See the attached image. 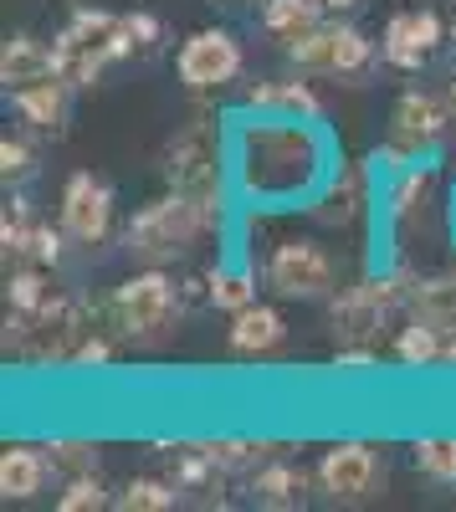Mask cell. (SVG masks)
<instances>
[{
	"label": "cell",
	"mask_w": 456,
	"mask_h": 512,
	"mask_svg": "<svg viewBox=\"0 0 456 512\" xmlns=\"http://www.w3.org/2000/svg\"><path fill=\"white\" fill-rule=\"evenodd\" d=\"M410 313L436 323V328H451L456 323V272H436V277H421L416 282V303Z\"/></svg>",
	"instance_id": "cell-22"
},
{
	"label": "cell",
	"mask_w": 456,
	"mask_h": 512,
	"mask_svg": "<svg viewBox=\"0 0 456 512\" xmlns=\"http://www.w3.org/2000/svg\"><path fill=\"white\" fill-rule=\"evenodd\" d=\"M164 180H170V190H185V195H195L200 205L221 210L216 154H211V139H205L200 128H190V134H180L170 149H164Z\"/></svg>",
	"instance_id": "cell-9"
},
{
	"label": "cell",
	"mask_w": 456,
	"mask_h": 512,
	"mask_svg": "<svg viewBox=\"0 0 456 512\" xmlns=\"http://www.w3.org/2000/svg\"><path fill=\"white\" fill-rule=\"evenodd\" d=\"M62 236H67V231L36 226V231H31V241H26V256H31L36 267H57V262H62Z\"/></svg>",
	"instance_id": "cell-34"
},
{
	"label": "cell",
	"mask_w": 456,
	"mask_h": 512,
	"mask_svg": "<svg viewBox=\"0 0 456 512\" xmlns=\"http://www.w3.org/2000/svg\"><path fill=\"white\" fill-rule=\"evenodd\" d=\"M451 108H456V77H451Z\"/></svg>",
	"instance_id": "cell-40"
},
{
	"label": "cell",
	"mask_w": 456,
	"mask_h": 512,
	"mask_svg": "<svg viewBox=\"0 0 456 512\" xmlns=\"http://www.w3.org/2000/svg\"><path fill=\"white\" fill-rule=\"evenodd\" d=\"M334 369H375V349H339Z\"/></svg>",
	"instance_id": "cell-38"
},
{
	"label": "cell",
	"mask_w": 456,
	"mask_h": 512,
	"mask_svg": "<svg viewBox=\"0 0 456 512\" xmlns=\"http://www.w3.org/2000/svg\"><path fill=\"white\" fill-rule=\"evenodd\" d=\"M390 123H395V144H400V149H426V144H436V139L446 134L451 118H446V103H441V98L410 88V93H400Z\"/></svg>",
	"instance_id": "cell-13"
},
{
	"label": "cell",
	"mask_w": 456,
	"mask_h": 512,
	"mask_svg": "<svg viewBox=\"0 0 456 512\" xmlns=\"http://www.w3.org/2000/svg\"><path fill=\"white\" fill-rule=\"evenodd\" d=\"M47 477H52V456L36 451V446H11L6 456H0V497L6 502L36 497L41 487H47Z\"/></svg>",
	"instance_id": "cell-16"
},
{
	"label": "cell",
	"mask_w": 456,
	"mask_h": 512,
	"mask_svg": "<svg viewBox=\"0 0 456 512\" xmlns=\"http://www.w3.org/2000/svg\"><path fill=\"white\" fill-rule=\"evenodd\" d=\"M88 303L82 297H52L41 313L6 318V349L26 364H62L77 354V344L88 338Z\"/></svg>",
	"instance_id": "cell-3"
},
{
	"label": "cell",
	"mask_w": 456,
	"mask_h": 512,
	"mask_svg": "<svg viewBox=\"0 0 456 512\" xmlns=\"http://www.w3.org/2000/svg\"><path fill=\"white\" fill-rule=\"evenodd\" d=\"M318 21H323V16L313 11V0H267V6H262V26H267L272 36H282V41L313 31Z\"/></svg>",
	"instance_id": "cell-23"
},
{
	"label": "cell",
	"mask_w": 456,
	"mask_h": 512,
	"mask_svg": "<svg viewBox=\"0 0 456 512\" xmlns=\"http://www.w3.org/2000/svg\"><path fill=\"white\" fill-rule=\"evenodd\" d=\"M108 359H113V344H108V338H98V333H88L77 344V354H72L77 369H93V364H108Z\"/></svg>",
	"instance_id": "cell-36"
},
{
	"label": "cell",
	"mask_w": 456,
	"mask_h": 512,
	"mask_svg": "<svg viewBox=\"0 0 456 512\" xmlns=\"http://www.w3.org/2000/svg\"><path fill=\"white\" fill-rule=\"evenodd\" d=\"M47 456H52V472L82 477V472H93L98 446H93V441H52V446H47Z\"/></svg>",
	"instance_id": "cell-30"
},
{
	"label": "cell",
	"mask_w": 456,
	"mask_h": 512,
	"mask_svg": "<svg viewBox=\"0 0 456 512\" xmlns=\"http://www.w3.org/2000/svg\"><path fill=\"white\" fill-rule=\"evenodd\" d=\"M328 318H334V333H339V349H375L380 344V328H385V308L369 297V287H344L334 297V308H328Z\"/></svg>",
	"instance_id": "cell-12"
},
{
	"label": "cell",
	"mask_w": 456,
	"mask_h": 512,
	"mask_svg": "<svg viewBox=\"0 0 456 512\" xmlns=\"http://www.w3.org/2000/svg\"><path fill=\"white\" fill-rule=\"evenodd\" d=\"M246 103L252 108H277V113H303V118H318L323 103L308 82L287 77V82H257V88H246Z\"/></svg>",
	"instance_id": "cell-18"
},
{
	"label": "cell",
	"mask_w": 456,
	"mask_h": 512,
	"mask_svg": "<svg viewBox=\"0 0 456 512\" xmlns=\"http://www.w3.org/2000/svg\"><path fill=\"white\" fill-rule=\"evenodd\" d=\"M31 216H26V200H11L6 216H0V246H6V256H26V241H31Z\"/></svg>",
	"instance_id": "cell-32"
},
{
	"label": "cell",
	"mask_w": 456,
	"mask_h": 512,
	"mask_svg": "<svg viewBox=\"0 0 456 512\" xmlns=\"http://www.w3.org/2000/svg\"><path fill=\"white\" fill-rule=\"evenodd\" d=\"M380 477H385V466L364 441H339L318 461V487H323L328 502H369Z\"/></svg>",
	"instance_id": "cell-8"
},
{
	"label": "cell",
	"mask_w": 456,
	"mask_h": 512,
	"mask_svg": "<svg viewBox=\"0 0 456 512\" xmlns=\"http://www.w3.org/2000/svg\"><path fill=\"white\" fill-rule=\"evenodd\" d=\"M113 323L123 338H139V344H149V338L159 333H170V323L180 318V287L164 277L159 267L129 277L118 292H113V303H108Z\"/></svg>",
	"instance_id": "cell-4"
},
{
	"label": "cell",
	"mask_w": 456,
	"mask_h": 512,
	"mask_svg": "<svg viewBox=\"0 0 456 512\" xmlns=\"http://www.w3.org/2000/svg\"><path fill=\"white\" fill-rule=\"evenodd\" d=\"M175 72L185 88L195 93H216L241 72V41L221 26H205V31H190L180 41V57H175Z\"/></svg>",
	"instance_id": "cell-6"
},
{
	"label": "cell",
	"mask_w": 456,
	"mask_h": 512,
	"mask_svg": "<svg viewBox=\"0 0 456 512\" xmlns=\"http://www.w3.org/2000/svg\"><path fill=\"white\" fill-rule=\"evenodd\" d=\"M41 77H57L52 47H41L36 36H11L6 47H0V82H6V93L26 88V82H41Z\"/></svg>",
	"instance_id": "cell-17"
},
{
	"label": "cell",
	"mask_w": 456,
	"mask_h": 512,
	"mask_svg": "<svg viewBox=\"0 0 456 512\" xmlns=\"http://www.w3.org/2000/svg\"><path fill=\"white\" fill-rule=\"evenodd\" d=\"M47 303H52V287H47V277H41V267H26V272H16L6 282V308L11 313L31 318V313H41Z\"/></svg>",
	"instance_id": "cell-27"
},
{
	"label": "cell",
	"mask_w": 456,
	"mask_h": 512,
	"mask_svg": "<svg viewBox=\"0 0 456 512\" xmlns=\"http://www.w3.org/2000/svg\"><path fill=\"white\" fill-rule=\"evenodd\" d=\"M21 123H31L36 134H62L67 128V82L62 77H41V82H26V88L11 93Z\"/></svg>",
	"instance_id": "cell-14"
},
{
	"label": "cell",
	"mask_w": 456,
	"mask_h": 512,
	"mask_svg": "<svg viewBox=\"0 0 456 512\" xmlns=\"http://www.w3.org/2000/svg\"><path fill=\"white\" fill-rule=\"evenodd\" d=\"M118 57H129V41H123V21L113 11L98 6H77L72 21L57 31L52 41V72L67 88H93L98 72Z\"/></svg>",
	"instance_id": "cell-2"
},
{
	"label": "cell",
	"mask_w": 456,
	"mask_h": 512,
	"mask_svg": "<svg viewBox=\"0 0 456 512\" xmlns=\"http://www.w3.org/2000/svg\"><path fill=\"white\" fill-rule=\"evenodd\" d=\"M441 36H446V26L436 11H395L385 21V36H380V57L400 72H421L436 57Z\"/></svg>",
	"instance_id": "cell-10"
},
{
	"label": "cell",
	"mask_w": 456,
	"mask_h": 512,
	"mask_svg": "<svg viewBox=\"0 0 456 512\" xmlns=\"http://www.w3.org/2000/svg\"><path fill=\"white\" fill-rule=\"evenodd\" d=\"M446 364H456V323L446 328Z\"/></svg>",
	"instance_id": "cell-39"
},
{
	"label": "cell",
	"mask_w": 456,
	"mask_h": 512,
	"mask_svg": "<svg viewBox=\"0 0 456 512\" xmlns=\"http://www.w3.org/2000/svg\"><path fill=\"white\" fill-rule=\"evenodd\" d=\"M416 456V472L431 482H456V436H426L410 446Z\"/></svg>",
	"instance_id": "cell-26"
},
{
	"label": "cell",
	"mask_w": 456,
	"mask_h": 512,
	"mask_svg": "<svg viewBox=\"0 0 456 512\" xmlns=\"http://www.w3.org/2000/svg\"><path fill=\"white\" fill-rule=\"evenodd\" d=\"M57 507L62 512H98V507H108V487L93 472H82V477L67 482V492L57 497Z\"/></svg>",
	"instance_id": "cell-29"
},
{
	"label": "cell",
	"mask_w": 456,
	"mask_h": 512,
	"mask_svg": "<svg viewBox=\"0 0 456 512\" xmlns=\"http://www.w3.org/2000/svg\"><path fill=\"white\" fill-rule=\"evenodd\" d=\"M359 205H364V180L349 169V175H344L334 190H328V210H323V221H339V226H349V221L359 216Z\"/></svg>",
	"instance_id": "cell-28"
},
{
	"label": "cell",
	"mask_w": 456,
	"mask_h": 512,
	"mask_svg": "<svg viewBox=\"0 0 456 512\" xmlns=\"http://www.w3.org/2000/svg\"><path fill=\"white\" fill-rule=\"evenodd\" d=\"M31 169H36L31 144H21V139H0V175H6V180H26Z\"/></svg>",
	"instance_id": "cell-35"
},
{
	"label": "cell",
	"mask_w": 456,
	"mask_h": 512,
	"mask_svg": "<svg viewBox=\"0 0 456 512\" xmlns=\"http://www.w3.org/2000/svg\"><path fill=\"white\" fill-rule=\"evenodd\" d=\"M431 195V169H400V180L390 190V221L395 226H410L421 216V205Z\"/></svg>",
	"instance_id": "cell-24"
},
{
	"label": "cell",
	"mask_w": 456,
	"mask_h": 512,
	"mask_svg": "<svg viewBox=\"0 0 456 512\" xmlns=\"http://www.w3.org/2000/svg\"><path fill=\"white\" fill-rule=\"evenodd\" d=\"M395 359H400L405 369H426V364L446 359V328H436V323H426V318H410V323L400 328V338H395Z\"/></svg>",
	"instance_id": "cell-19"
},
{
	"label": "cell",
	"mask_w": 456,
	"mask_h": 512,
	"mask_svg": "<svg viewBox=\"0 0 456 512\" xmlns=\"http://www.w3.org/2000/svg\"><path fill=\"white\" fill-rule=\"evenodd\" d=\"M216 221H221V210L200 205V200L185 195V190H170L164 200H149L139 216L129 221V231H123V246H129V256H139V262L159 267V262H175V256H185Z\"/></svg>",
	"instance_id": "cell-1"
},
{
	"label": "cell",
	"mask_w": 456,
	"mask_h": 512,
	"mask_svg": "<svg viewBox=\"0 0 456 512\" xmlns=\"http://www.w3.org/2000/svg\"><path fill=\"white\" fill-rule=\"evenodd\" d=\"M364 6V0H313V11L323 16V21H344V16H354Z\"/></svg>",
	"instance_id": "cell-37"
},
{
	"label": "cell",
	"mask_w": 456,
	"mask_h": 512,
	"mask_svg": "<svg viewBox=\"0 0 456 512\" xmlns=\"http://www.w3.org/2000/svg\"><path fill=\"white\" fill-rule=\"evenodd\" d=\"M118 21H123V41H129V52H159V41H164L159 16H149V11H129V16H118Z\"/></svg>",
	"instance_id": "cell-31"
},
{
	"label": "cell",
	"mask_w": 456,
	"mask_h": 512,
	"mask_svg": "<svg viewBox=\"0 0 456 512\" xmlns=\"http://www.w3.org/2000/svg\"><path fill=\"white\" fill-rule=\"evenodd\" d=\"M267 287L277 297H328L334 292V256H328L318 241H282L267 256Z\"/></svg>",
	"instance_id": "cell-7"
},
{
	"label": "cell",
	"mask_w": 456,
	"mask_h": 512,
	"mask_svg": "<svg viewBox=\"0 0 456 512\" xmlns=\"http://www.w3.org/2000/svg\"><path fill=\"white\" fill-rule=\"evenodd\" d=\"M62 231L82 246H98L113 231V190L98 175H72L62 185Z\"/></svg>",
	"instance_id": "cell-11"
},
{
	"label": "cell",
	"mask_w": 456,
	"mask_h": 512,
	"mask_svg": "<svg viewBox=\"0 0 456 512\" xmlns=\"http://www.w3.org/2000/svg\"><path fill=\"white\" fill-rule=\"evenodd\" d=\"M175 502H180V487L159 482V477H134L129 487H123V497H118L123 512H170Z\"/></svg>",
	"instance_id": "cell-25"
},
{
	"label": "cell",
	"mask_w": 456,
	"mask_h": 512,
	"mask_svg": "<svg viewBox=\"0 0 456 512\" xmlns=\"http://www.w3.org/2000/svg\"><path fill=\"white\" fill-rule=\"evenodd\" d=\"M303 487H308V477L298 472V466H287V461H272V466H262V472L252 477V497H257V507H298L303 502Z\"/></svg>",
	"instance_id": "cell-20"
},
{
	"label": "cell",
	"mask_w": 456,
	"mask_h": 512,
	"mask_svg": "<svg viewBox=\"0 0 456 512\" xmlns=\"http://www.w3.org/2000/svg\"><path fill=\"white\" fill-rule=\"evenodd\" d=\"M205 451H211V461L221 472H246V466H257V456L267 446H257V441H205Z\"/></svg>",
	"instance_id": "cell-33"
},
{
	"label": "cell",
	"mask_w": 456,
	"mask_h": 512,
	"mask_svg": "<svg viewBox=\"0 0 456 512\" xmlns=\"http://www.w3.org/2000/svg\"><path fill=\"white\" fill-rule=\"evenodd\" d=\"M287 57L303 72H339V77H364L375 67V41L349 21H318L313 31L287 41Z\"/></svg>",
	"instance_id": "cell-5"
},
{
	"label": "cell",
	"mask_w": 456,
	"mask_h": 512,
	"mask_svg": "<svg viewBox=\"0 0 456 512\" xmlns=\"http://www.w3.org/2000/svg\"><path fill=\"white\" fill-rule=\"evenodd\" d=\"M451 41H456V26H451Z\"/></svg>",
	"instance_id": "cell-41"
},
{
	"label": "cell",
	"mask_w": 456,
	"mask_h": 512,
	"mask_svg": "<svg viewBox=\"0 0 456 512\" xmlns=\"http://www.w3.org/2000/svg\"><path fill=\"white\" fill-rule=\"evenodd\" d=\"M205 303L221 308V313H241L257 303V277L241 272V267H216L205 272Z\"/></svg>",
	"instance_id": "cell-21"
},
{
	"label": "cell",
	"mask_w": 456,
	"mask_h": 512,
	"mask_svg": "<svg viewBox=\"0 0 456 512\" xmlns=\"http://www.w3.org/2000/svg\"><path fill=\"white\" fill-rule=\"evenodd\" d=\"M231 349L236 354H246V359H262V354H272L282 338H287V323H282V313L277 308H267V303H252V308H241V313H231Z\"/></svg>",
	"instance_id": "cell-15"
}]
</instances>
